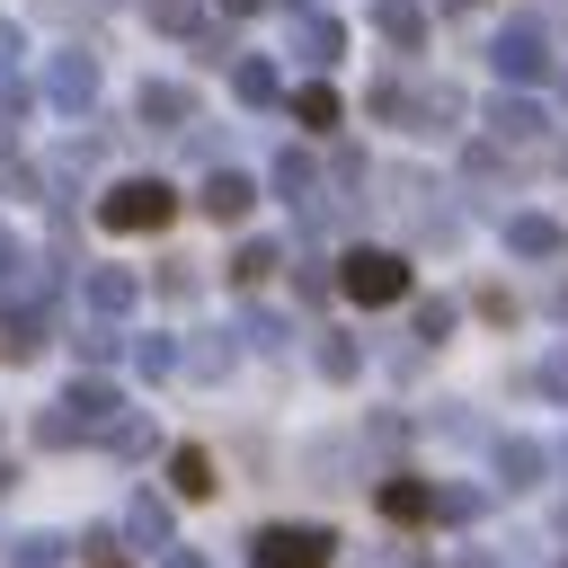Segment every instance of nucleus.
<instances>
[{
    "label": "nucleus",
    "mask_w": 568,
    "mask_h": 568,
    "mask_svg": "<svg viewBox=\"0 0 568 568\" xmlns=\"http://www.w3.org/2000/svg\"><path fill=\"white\" fill-rule=\"evenodd\" d=\"M337 284H346V302L382 311V302L408 293V257H399V248H346V257H337Z\"/></svg>",
    "instance_id": "1"
},
{
    "label": "nucleus",
    "mask_w": 568,
    "mask_h": 568,
    "mask_svg": "<svg viewBox=\"0 0 568 568\" xmlns=\"http://www.w3.org/2000/svg\"><path fill=\"white\" fill-rule=\"evenodd\" d=\"M169 213H178V186H160V178H124V186L98 195V222L106 231H160Z\"/></svg>",
    "instance_id": "2"
},
{
    "label": "nucleus",
    "mask_w": 568,
    "mask_h": 568,
    "mask_svg": "<svg viewBox=\"0 0 568 568\" xmlns=\"http://www.w3.org/2000/svg\"><path fill=\"white\" fill-rule=\"evenodd\" d=\"M328 532L320 524H266L257 541H248V568H328Z\"/></svg>",
    "instance_id": "3"
},
{
    "label": "nucleus",
    "mask_w": 568,
    "mask_h": 568,
    "mask_svg": "<svg viewBox=\"0 0 568 568\" xmlns=\"http://www.w3.org/2000/svg\"><path fill=\"white\" fill-rule=\"evenodd\" d=\"M488 62H497V80H541V71H550V36H541L532 18H515V27L488 44Z\"/></svg>",
    "instance_id": "4"
},
{
    "label": "nucleus",
    "mask_w": 568,
    "mask_h": 568,
    "mask_svg": "<svg viewBox=\"0 0 568 568\" xmlns=\"http://www.w3.org/2000/svg\"><path fill=\"white\" fill-rule=\"evenodd\" d=\"M44 98L80 115V106L98 98V62H89V53H53V62H44Z\"/></svg>",
    "instance_id": "5"
},
{
    "label": "nucleus",
    "mask_w": 568,
    "mask_h": 568,
    "mask_svg": "<svg viewBox=\"0 0 568 568\" xmlns=\"http://www.w3.org/2000/svg\"><path fill=\"white\" fill-rule=\"evenodd\" d=\"M195 204H204V213H213V222H240V213H248V204H257V186H248V178H240V169H213V178H204V195H195Z\"/></svg>",
    "instance_id": "6"
},
{
    "label": "nucleus",
    "mask_w": 568,
    "mask_h": 568,
    "mask_svg": "<svg viewBox=\"0 0 568 568\" xmlns=\"http://www.w3.org/2000/svg\"><path fill=\"white\" fill-rule=\"evenodd\" d=\"M506 248H515V257H559L568 240H559L550 213H515V222H506Z\"/></svg>",
    "instance_id": "7"
},
{
    "label": "nucleus",
    "mask_w": 568,
    "mask_h": 568,
    "mask_svg": "<svg viewBox=\"0 0 568 568\" xmlns=\"http://www.w3.org/2000/svg\"><path fill=\"white\" fill-rule=\"evenodd\" d=\"M36 346H44V311H36V302H9V311H0V355L27 364Z\"/></svg>",
    "instance_id": "8"
},
{
    "label": "nucleus",
    "mask_w": 568,
    "mask_h": 568,
    "mask_svg": "<svg viewBox=\"0 0 568 568\" xmlns=\"http://www.w3.org/2000/svg\"><path fill=\"white\" fill-rule=\"evenodd\" d=\"M133 293H142V284H133L124 266H89V311H98V320H115V311H133Z\"/></svg>",
    "instance_id": "9"
},
{
    "label": "nucleus",
    "mask_w": 568,
    "mask_h": 568,
    "mask_svg": "<svg viewBox=\"0 0 568 568\" xmlns=\"http://www.w3.org/2000/svg\"><path fill=\"white\" fill-rule=\"evenodd\" d=\"M186 115H195V98H186L178 80H151V89H142V124H169V133H178Z\"/></svg>",
    "instance_id": "10"
},
{
    "label": "nucleus",
    "mask_w": 568,
    "mask_h": 568,
    "mask_svg": "<svg viewBox=\"0 0 568 568\" xmlns=\"http://www.w3.org/2000/svg\"><path fill=\"white\" fill-rule=\"evenodd\" d=\"M169 488H178V497H213V453L178 444V453H169Z\"/></svg>",
    "instance_id": "11"
},
{
    "label": "nucleus",
    "mask_w": 568,
    "mask_h": 568,
    "mask_svg": "<svg viewBox=\"0 0 568 568\" xmlns=\"http://www.w3.org/2000/svg\"><path fill=\"white\" fill-rule=\"evenodd\" d=\"M382 515H390V524H417V515H435V488H417V479H382Z\"/></svg>",
    "instance_id": "12"
},
{
    "label": "nucleus",
    "mask_w": 568,
    "mask_h": 568,
    "mask_svg": "<svg viewBox=\"0 0 568 568\" xmlns=\"http://www.w3.org/2000/svg\"><path fill=\"white\" fill-rule=\"evenodd\" d=\"M293 44H302V62H337V53H346L337 18H302V27H293Z\"/></svg>",
    "instance_id": "13"
},
{
    "label": "nucleus",
    "mask_w": 568,
    "mask_h": 568,
    "mask_svg": "<svg viewBox=\"0 0 568 568\" xmlns=\"http://www.w3.org/2000/svg\"><path fill=\"white\" fill-rule=\"evenodd\" d=\"M497 479L506 488H532L541 479V444H497Z\"/></svg>",
    "instance_id": "14"
},
{
    "label": "nucleus",
    "mask_w": 568,
    "mask_h": 568,
    "mask_svg": "<svg viewBox=\"0 0 568 568\" xmlns=\"http://www.w3.org/2000/svg\"><path fill=\"white\" fill-rule=\"evenodd\" d=\"M124 532H133L142 550H160V541H169V506H160V497H133V515H124Z\"/></svg>",
    "instance_id": "15"
},
{
    "label": "nucleus",
    "mask_w": 568,
    "mask_h": 568,
    "mask_svg": "<svg viewBox=\"0 0 568 568\" xmlns=\"http://www.w3.org/2000/svg\"><path fill=\"white\" fill-rule=\"evenodd\" d=\"M373 27H382L390 44H417V36H426V18H417L408 0H382V9H373Z\"/></svg>",
    "instance_id": "16"
},
{
    "label": "nucleus",
    "mask_w": 568,
    "mask_h": 568,
    "mask_svg": "<svg viewBox=\"0 0 568 568\" xmlns=\"http://www.w3.org/2000/svg\"><path fill=\"white\" fill-rule=\"evenodd\" d=\"M231 89H240L248 106H266V98H275V62H240V71H231Z\"/></svg>",
    "instance_id": "17"
},
{
    "label": "nucleus",
    "mask_w": 568,
    "mask_h": 568,
    "mask_svg": "<svg viewBox=\"0 0 568 568\" xmlns=\"http://www.w3.org/2000/svg\"><path fill=\"white\" fill-rule=\"evenodd\" d=\"M293 115H302L311 133H328V124H337V89H302V98H293Z\"/></svg>",
    "instance_id": "18"
},
{
    "label": "nucleus",
    "mask_w": 568,
    "mask_h": 568,
    "mask_svg": "<svg viewBox=\"0 0 568 568\" xmlns=\"http://www.w3.org/2000/svg\"><path fill=\"white\" fill-rule=\"evenodd\" d=\"M488 124H497L506 142H524V133H541V115H532L524 98H497V115H488Z\"/></svg>",
    "instance_id": "19"
},
{
    "label": "nucleus",
    "mask_w": 568,
    "mask_h": 568,
    "mask_svg": "<svg viewBox=\"0 0 568 568\" xmlns=\"http://www.w3.org/2000/svg\"><path fill=\"white\" fill-rule=\"evenodd\" d=\"M231 275H240V284H266V275H275V240H248V248L231 257Z\"/></svg>",
    "instance_id": "20"
},
{
    "label": "nucleus",
    "mask_w": 568,
    "mask_h": 568,
    "mask_svg": "<svg viewBox=\"0 0 568 568\" xmlns=\"http://www.w3.org/2000/svg\"><path fill=\"white\" fill-rule=\"evenodd\" d=\"M355 364H364V355H355V337H320V373H328V382H346Z\"/></svg>",
    "instance_id": "21"
},
{
    "label": "nucleus",
    "mask_w": 568,
    "mask_h": 568,
    "mask_svg": "<svg viewBox=\"0 0 568 568\" xmlns=\"http://www.w3.org/2000/svg\"><path fill=\"white\" fill-rule=\"evenodd\" d=\"M169 364H178L169 337H133V373H169Z\"/></svg>",
    "instance_id": "22"
},
{
    "label": "nucleus",
    "mask_w": 568,
    "mask_h": 568,
    "mask_svg": "<svg viewBox=\"0 0 568 568\" xmlns=\"http://www.w3.org/2000/svg\"><path fill=\"white\" fill-rule=\"evenodd\" d=\"M53 559H62V532H27L18 541V568H53Z\"/></svg>",
    "instance_id": "23"
},
{
    "label": "nucleus",
    "mask_w": 568,
    "mask_h": 568,
    "mask_svg": "<svg viewBox=\"0 0 568 568\" xmlns=\"http://www.w3.org/2000/svg\"><path fill=\"white\" fill-rule=\"evenodd\" d=\"M151 18H160L169 36H195V0H151Z\"/></svg>",
    "instance_id": "24"
},
{
    "label": "nucleus",
    "mask_w": 568,
    "mask_h": 568,
    "mask_svg": "<svg viewBox=\"0 0 568 568\" xmlns=\"http://www.w3.org/2000/svg\"><path fill=\"white\" fill-rule=\"evenodd\" d=\"M80 355H89V364H106V355H115V328H106V320H98V328H80Z\"/></svg>",
    "instance_id": "25"
},
{
    "label": "nucleus",
    "mask_w": 568,
    "mask_h": 568,
    "mask_svg": "<svg viewBox=\"0 0 568 568\" xmlns=\"http://www.w3.org/2000/svg\"><path fill=\"white\" fill-rule=\"evenodd\" d=\"M541 390H550V399H568V355H541Z\"/></svg>",
    "instance_id": "26"
},
{
    "label": "nucleus",
    "mask_w": 568,
    "mask_h": 568,
    "mask_svg": "<svg viewBox=\"0 0 568 568\" xmlns=\"http://www.w3.org/2000/svg\"><path fill=\"white\" fill-rule=\"evenodd\" d=\"M18 266H27V257H18V240H9V231H0V284H9V275H18Z\"/></svg>",
    "instance_id": "27"
},
{
    "label": "nucleus",
    "mask_w": 568,
    "mask_h": 568,
    "mask_svg": "<svg viewBox=\"0 0 568 568\" xmlns=\"http://www.w3.org/2000/svg\"><path fill=\"white\" fill-rule=\"evenodd\" d=\"M89 550H98V568H124V559H115V541H106V532H89Z\"/></svg>",
    "instance_id": "28"
},
{
    "label": "nucleus",
    "mask_w": 568,
    "mask_h": 568,
    "mask_svg": "<svg viewBox=\"0 0 568 568\" xmlns=\"http://www.w3.org/2000/svg\"><path fill=\"white\" fill-rule=\"evenodd\" d=\"M9 62H18V27L0 18V71H9Z\"/></svg>",
    "instance_id": "29"
},
{
    "label": "nucleus",
    "mask_w": 568,
    "mask_h": 568,
    "mask_svg": "<svg viewBox=\"0 0 568 568\" xmlns=\"http://www.w3.org/2000/svg\"><path fill=\"white\" fill-rule=\"evenodd\" d=\"M248 9H266V0H222V18H248Z\"/></svg>",
    "instance_id": "30"
},
{
    "label": "nucleus",
    "mask_w": 568,
    "mask_h": 568,
    "mask_svg": "<svg viewBox=\"0 0 568 568\" xmlns=\"http://www.w3.org/2000/svg\"><path fill=\"white\" fill-rule=\"evenodd\" d=\"M160 568H204V559H195V550H169V559H160Z\"/></svg>",
    "instance_id": "31"
},
{
    "label": "nucleus",
    "mask_w": 568,
    "mask_h": 568,
    "mask_svg": "<svg viewBox=\"0 0 568 568\" xmlns=\"http://www.w3.org/2000/svg\"><path fill=\"white\" fill-rule=\"evenodd\" d=\"M444 9H462V0H444Z\"/></svg>",
    "instance_id": "32"
}]
</instances>
